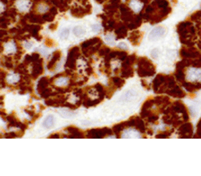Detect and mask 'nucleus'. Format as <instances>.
<instances>
[{
  "instance_id": "20e7f679",
  "label": "nucleus",
  "mask_w": 201,
  "mask_h": 176,
  "mask_svg": "<svg viewBox=\"0 0 201 176\" xmlns=\"http://www.w3.org/2000/svg\"><path fill=\"white\" fill-rule=\"evenodd\" d=\"M110 133V130L109 129H93L88 132V136L89 138H102L104 137L106 134H109Z\"/></svg>"
},
{
  "instance_id": "473e14b6",
  "label": "nucleus",
  "mask_w": 201,
  "mask_h": 176,
  "mask_svg": "<svg viewBox=\"0 0 201 176\" xmlns=\"http://www.w3.org/2000/svg\"><path fill=\"white\" fill-rule=\"evenodd\" d=\"M5 85H6V84H5V82L4 79H0V88H3V87H5Z\"/></svg>"
},
{
  "instance_id": "9d476101",
  "label": "nucleus",
  "mask_w": 201,
  "mask_h": 176,
  "mask_svg": "<svg viewBox=\"0 0 201 176\" xmlns=\"http://www.w3.org/2000/svg\"><path fill=\"white\" fill-rule=\"evenodd\" d=\"M16 7L19 11H27L30 8V1L29 0H17Z\"/></svg>"
},
{
  "instance_id": "f03ea898",
  "label": "nucleus",
  "mask_w": 201,
  "mask_h": 176,
  "mask_svg": "<svg viewBox=\"0 0 201 176\" xmlns=\"http://www.w3.org/2000/svg\"><path fill=\"white\" fill-rule=\"evenodd\" d=\"M138 73L141 77H149L155 73V68L147 60L141 59L139 62Z\"/></svg>"
},
{
  "instance_id": "58836bf2",
  "label": "nucleus",
  "mask_w": 201,
  "mask_h": 176,
  "mask_svg": "<svg viewBox=\"0 0 201 176\" xmlns=\"http://www.w3.org/2000/svg\"><path fill=\"white\" fill-rule=\"evenodd\" d=\"M3 50H4V47H3V46H2L1 42H0V52H3Z\"/></svg>"
},
{
  "instance_id": "dca6fc26",
  "label": "nucleus",
  "mask_w": 201,
  "mask_h": 176,
  "mask_svg": "<svg viewBox=\"0 0 201 176\" xmlns=\"http://www.w3.org/2000/svg\"><path fill=\"white\" fill-rule=\"evenodd\" d=\"M14 71H15L16 73H20V74H22V75H27V74H28L27 67H26V64H24V63L19 64L18 66H17V68L15 69Z\"/></svg>"
},
{
  "instance_id": "1a4fd4ad",
  "label": "nucleus",
  "mask_w": 201,
  "mask_h": 176,
  "mask_svg": "<svg viewBox=\"0 0 201 176\" xmlns=\"http://www.w3.org/2000/svg\"><path fill=\"white\" fill-rule=\"evenodd\" d=\"M49 78L47 77H42L40 80L39 81L38 83V85H37V91L39 93H41L43 91H44L45 89H47L48 85H49Z\"/></svg>"
},
{
  "instance_id": "4be33fe9",
  "label": "nucleus",
  "mask_w": 201,
  "mask_h": 176,
  "mask_svg": "<svg viewBox=\"0 0 201 176\" xmlns=\"http://www.w3.org/2000/svg\"><path fill=\"white\" fill-rule=\"evenodd\" d=\"M23 134H18V133H14V132H10V133H7L5 137V138H16V137H21Z\"/></svg>"
},
{
  "instance_id": "6ab92c4d",
  "label": "nucleus",
  "mask_w": 201,
  "mask_h": 176,
  "mask_svg": "<svg viewBox=\"0 0 201 176\" xmlns=\"http://www.w3.org/2000/svg\"><path fill=\"white\" fill-rule=\"evenodd\" d=\"M117 35V38H124L126 36L127 34V30L124 27H120L117 30H116V33Z\"/></svg>"
},
{
  "instance_id": "f3484780",
  "label": "nucleus",
  "mask_w": 201,
  "mask_h": 176,
  "mask_svg": "<svg viewBox=\"0 0 201 176\" xmlns=\"http://www.w3.org/2000/svg\"><path fill=\"white\" fill-rule=\"evenodd\" d=\"M29 21L31 22H36V23H43L45 21L43 20V18H40V17L39 15H36V14H30L29 15Z\"/></svg>"
},
{
  "instance_id": "e433bc0d",
  "label": "nucleus",
  "mask_w": 201,
  "mask_h": 176,
  "mask_svg": "<svg viewBox=\"0 0 201 176\" xmlns=\"http://www.w3.org/2000/svg\"><path fill=\"white\" fill-rule=\"evenodd\" d=\"M32 46V43L31 42H27L25 44V46L27 47V48H31V46Z\"/></svg>"
},
{
  "instance_id": "c9c22d12",
  "label": "nucleus",
  "mask_w": 201,
  "mask_h": 176,
  "mask_svg": "<svg viewBox=\"0 0 201 176\" xmlns=\"http://www.w3.org/2000/svg\"><path fill=\"white\" fill-rule=\"evenodd\" d=\"M0 116H2L3 118H5L7 115H6V113L5 112L4 109H0Z\"/></svg>"
},
{
  "instance_id": "7c9ffc66",
  "label": "nucleus",
  "mask_w": 201,
  "mask_h": 176,
  "mask_svg": "<svg viewBox=\"0 0 201 176\" xmlns=\"http://www.w3.org/2000/svg\"><path fill=\"white\" fill-rule=\"evenodd\" d=\"M45 44H46V45H47L48 46L51 47L52 46L54 45V42H53V40H52V39H47L46 42H45Z\"/></svg>"
},
{
  "instance_id": "aec40b11",
  "label": "nucleus",
  "mask_w": 201,
  "mask_h": 176,
  "mask_svg": "<svg viewBox=\"0 0 201 176\" xmlns=\"http://www.w3.org/2000/svg\"><path fill=\"white\" fill-rule=\"evenodd\" d=\"M135 93L132 91H127L124 95H123V98H122V101H130L132 97H134Z\"/></svg>"
},
{
  "instance_id": "0eeeda50",
  "label": "nucleus",
  "mask_w": 201,
  "mask_h": 176,
  "mask_svg": "<svg viewBox=\"0 0 201 176\" xmlns=\"http://www.w3.org/2000/svg\"><path fill=\"white\" fill-rule=\"evenodd\" d=\"M122 138H141V133L136 130V129H133V128H128L126 130H124L123 133H122L121 136Z\"/></svg>"
},
{
  "instance_id": "2f4dec72",
  "label": "nucleus",
  "mask_w": 201,
  "mask_h": 176,
  "mask_svg": "<svg viewBox=\"0 0 201 176\" xmlns=\"http://www.w3.org/2000/svg\"><path fill=\"white\" fill-rule=\"evenodd\" d=\"M7 74L5 71H0V79H5L6 77Z\"/></svg>"
},
{
  "instance_id": "f704fd0d",
  "label": "nucleus",
  "mask_w": 201,
  "mask_h": 176,
  "mask_svg": "<svg viewBox=\"0 0 201 176\" xmlns=\"http://www.w3.org/2000/svg\"><path fill=\"white\" fill-rule=\"evenodd\" d=\"M56 28H57V24H52L49 26V30H55Z\"/></svg>"
},
{
  "instance_id": "c85d7f7f",
  "label": "nucleus",
  "mask_w": 201,
  "mask_h": 176,
  "mask_svg": "<svg viewBox=\"0 0 201 176\" xmlns=\"http://www.w3.org/2000/svg\"><path fill=\"white\" fill-rule=\"evenodd\" d=\"M101 30V27H100V25H98V24H95L92 26V30L93 31H96V32H98V31H100Z\"/></svg>"
},
{
  "instance_id": "f257e3e1",
  "label": "nucleus",
  "mask_w": 201,
  "mask_h": 176,
  "mask_svg": "<svg viewBox=\"0 0 201 176\" xmlns=\"http://www.w3.org/2000/svg\"><path fill=\"white\" fill-rule=\"evenodd\" d=\"M184 78L189 82L188 84L201 83V69L198 67H189L186 74H184Z\"/></svg>"
},
{
  "instance_id": "6e6552de",
  "label": "nucleus",
  "mask_w": 201,
  "mask_h": 176,
  "mask_svg": "<svg viewBox=\"0 0 201 176\" xmlns=\"http://www.w3.org/2000/svg\"><path fill=\"white\" fill-rule=\"evenodd\" d=\"M129 6H130V9H132V11H133V13H138L142 10L143 3L141 1V0H130Z\"/></svg>"
},
{
  "instance_id": "72a5a7b5",
  "label": "nucleus",
  "mask_w": 201,
  "mask_h": 176,
  "mask_svg": "<svg viewBox=\"0 0 201 176\" xmlns=\"http://www.w3.org/2000/svg\"><path fill=\"white\" fill-rule=\"evenodd\" d=\"M25 112L27 113V114H29V115H30L31 117H34V116H35V112H34V111H31V110L26 109V110H25Z\"/></svg>"
},
{
  "instance_id": "5701e85b",
  "label": "nucleus",
  "mask_w": 201,
  "mask_h": 176,
  "mask_svg": "<svg viewBox=\"0 0 201 176\" xmlns=\"http://www.w3.org/2000/svg\"><path fill=\"white\" fill-rule=\"evenodd\" d=\"M69 34H70V30L65 29L64 30H62V32L60 33V38H63V39H66L69 37Z\"/></svg>"
},
{
  "instance_id": "393cba45",
  "label": "nucleus",
  "mask_w": 201,
  "mask_h": 176,
  "mask_svg": "<svg viewBox=\"0 0 201 176\" xmlns=\"http://www.w3.org/2000/svg\"><path fill=\"white\" fill-rule=\"evenodd\" d=\"M106 40L108 44H113V41H115V37H113L112 34H109L107 36H106Z\"/></svg>"
},
{
  "instance_id": "bb28decb",
  "label": "nucleus",
  "mask_w": 201,
  "mask_h": 176,
  "mask_svg": "<svg viewBox=\"0 0 201 176\" xmlns=\"http://www.w3.org/2000/svg\"><path fill=\"white\" fill-rule=\"evenodd\" d=\"M22 50H17L16 54L14 56V60H19L22 57Z\"/></svg>"
},
{
  "instance_id": "423d86ee",
  "label": "nucleus",
  "mask_w": 201,
  "mask_h": 176,
  "mask_svg": "<svg viewBox=\"0 0 201 176\" xmlns=\"http://www.w3.org/2000/svg\"><path fill=\"white\" fill-rule=\"evenodd\" d=\"M164 34H165V29L159 26V27H156L151 30L149 36H148V38L150 40H156L164 37Z\"/></svg>"
},
{
  "instance_id": "f8f14e48",
  "label": "nucleus",
  "mask_w": 201,
  "mask_h": 176,
  "mask_svg": "<svg viewBox=\"0 0 201 176\" xmlns=\"http://www.w3.org/2000/svg\"><path fill=\"white\" fill-rule=\"evenodd\" d=\"M67 131L69 132L70 134H71V135L68 136L69 138H83V137H84L83 134L81 133V131L79 130L78 128H75V127H68V128H67Z\"/></svg>"
},
{
  "instance_id": "39448f33",
  "label": "nucleus",
  "mask_w": 201,
  "mask_h": 176,
  "mask_svg": "<svg viewBox=\"0 0 201 176\" xmlns=\"http://www.w3.org/2000/svg\"><path fill=\"white\" fill-rule=\"evenodd\" d=\"M42 62H43V60L40 59V58L36 61V62H34L33 69H32V72H31V77L32 78H37L39 76H40L43 73V71H44Z\"/></svg>"
},
{
  "instance_id": "9b49d317",
  "label": "nucleus",
  "mask_w": 201,
  "mask_h": 176,
  "mask_svg": "<svg viewBox=\"0 0 201 176\" xmlns=\"http://www.w3.org/2000/svg\"><path fill=\"white\" fill-rule=\"evenodd\" d=\"M60 57H61V52L60 51H56L53 54V55H52V58H51L50 61L48 64V69H53L55 64L56 63V61L59 60Z\"/></svg>"
},
{
  "instance_id": "a211bd4d",
  "label": "nucleus",
  "mask_w": 201,
  "mask_h": 176,
  "mask_svg": "<svg viewBox=\"0 0 201 176\" xmlns=\"http://www.w3.org/2000/svg\"><path fill=\"white\" fill-rule=\"evenodd\" d=\"M73 34L75 35L76 37H81V36H83V35L85 34L84 29L82 27H81V26H77V27L73 28Z\"/></svg>"
},
{
  "instance_id": "2eb2a0df",
  "label": "nucleus",
  "mask_w": 201,
  "mask_h": 176,
  "mask_svg": "<svg viewBox=\"0 0 201 176\" xmlns=\"http://www.w3.org/2000/svg\"><path fill=\"white\" fill-rule=\"evenodd\" d=\"M55 125V118L54 116H48L43 122V126L45 128H50Z\"/></svg>"
},
{
  "instance_id": "cd10ccee",
  "label": "nucleus",
  "mask_w": 201,
  "mask_h": 176,
  "mask_svg": "<svg viewBox=\"0 0 201 176\" xmlns=\"http://www.w3.org/2000/svg\"><path fill=\"white\" fill-rule=\"evenodd\" d=\"M118 47L122 50H127L128 49V46L125 43H120L119 45H118Z\"/></svg>"
},
{
  "instance_id": "a878e982",
  "label": "nucleus",
  "mask_w": 201,
  "mask_h": 176,
  "mask_svg": "<svg viewBox=\"0 0 201 176\" xmlns=\"http://www.w3.org/2000/svg\"><path fill=\"white\" fill-rule=\"evenodd\" d=\"M31 59H32V62H36V61L40 58L38 52H33V54H31Z\"/></svg>"
},
{
  "instance_id": "ddd939ff",
  "label": "nucleus",
  "mask_w": 201,
  "mask_h": 176,
  "mask_svg": "<svg viewBox=\"0 0 201 176\" xmlns=\"http://www.w3.org/2000/svg\"><path fill=\"white\" fill-rule=\"evenodd\" d=\"M35 9H36V12L39 13H47V12L49 10V5L47 3L39 2L35 6Z\"/></svg>"
},
{
  "instance_id": "b1692460",
  "label": "nucleus",
  "mask_w": 201,
  "mask_h": 176,
  "mask_svg": "<svg viewBox=\"0 0 201 176\" xmlns=\"http://www.w3.org/2000/svg\"><path fill=\"white\" fill-rule=\"evenodd\" d=\"M24 64H26V65H28V64H31V63H32V59H31V55L30 54H27L25 56V58H24Z\"/></svg>"
},
{
  "instance_id": "7ed1b4c3",
  "label": "nucleus",
  "mask_w": 201,
  "mask_h": 176,
  "mask_svg": "<svg viewBox=\"0 0 201 176\" xmlns=\"http://www.w3.org/2000/svg\"><path fill=\"white\" fill-rule=\"evenodd\" d=\"M80 56V49L78 46H74L69 51V54L65 63V67L70 69H74L76 67V60Z\"/></svg>"
},
{
  "instance_id": "4c0bfd02",
  "label": "nucleus",
  "mask_w": 201,
  "mask_h": 176,
  "mask_svg": "<svg viewBox=\"0 0 201 176\" xmlns=\"http://www.w3.org/2000/svg\"><path fill=\"white\" fill-rule=\"evenodd\" d=\"M50 138H59V135L56 134H52L50 135Z\"/></svg>"
},
{
  "instance_id": "c756f323",
  "label": "nucleus",
  "mask_w": 201,
  "mask_h": 176,
  "mask_svg": "<svg viewBox=\"0 0 201 176\" xmlns=\"http://www.w3.org/2000/svg\"><path fill=\"white\" fill-rule=\"evenodd\" d=\"M5 36H7V30H5V29L0 30V38H2Z\"/></svg>"
},
{
  "instance_id": "412c9836",
  "label": "nucleus",
  "mask_w": 201,
  "mask_h": 176,
  "mask_svg": "<svg viewBox=\"0 0 201 176\" xmlns=\"http://www.w3.org/2000/svg\"><path fill=\"white\" fill-rule=\"evenodd\" d=\"M40 94H41V97L42 98H48V97H50V96H52V95H56V93H52L51 89H49V88H47V89H45Z\"/></svg>"
},
{
  "instance_id": "4468645a",
  "label": "nucleus",
  "mask_w": 201,
  "mask_h": 176,
  "mask_svg": "<svg viewBox=\"0 0 201 176\" xmlns=\"http://www.w3.org/2000/svg\"><path fill=\"white\" fill-rule=\"evenodd\" d=\"M101 41H100V39L98 38H92V39H90V40H87V41H85L84 43H82L81 44V47H82V49H86V48H88V47H90V46H94V45H97V44H98V43H100Z\"/></svg>"
}]
</instances>
